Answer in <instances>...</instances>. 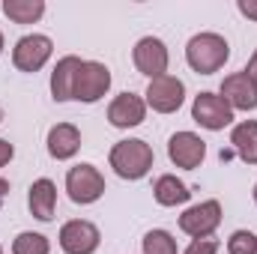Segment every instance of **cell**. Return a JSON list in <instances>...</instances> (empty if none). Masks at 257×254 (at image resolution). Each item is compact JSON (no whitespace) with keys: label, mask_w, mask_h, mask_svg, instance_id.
Listing matches in <instances>:
<instances>
[{"label":"cell","mask_w":257,"mask_h":254,"mask_svg":"<svg viewBox=\"0 0 257 254\" xmlns=\"http://www.w3.org/2000/svg\"><path fill=\"white\" fill-rule=\"evenodd\" d=\"M153 162H156V153H153V147H150L147 141H141V138H126V141L114 144V147H111V156H108V165L114 168V174H117L120 180H128V183L144 180V177L150 174Z\"/></svg>","instance_id":"6da1fadb"},{"label":"cell","mask_w":257,"mask_h":254,"mask_svg":"<svg viewBox=\"0 0 257 254\" xmlns=\"http://www.w3.org/2000/svg\"><path fill=\"white\" fill-rule=\"evenodd\" d=\"M230 60V45L221 33H194L186 45V63L192 66L197 75H212Z\"/></svg>","instance_id":"7a4b0ae2"},{"label":"cell","mask_w":257,"mask_h":254,"mask_svg":"<svg viewBox=\"0 0 257 254\" xmlns=\"http://www.w3.org/2000/svg\"><path fill=\"white\" fill-rule=\"evenodd\" d=\"M66 191H69V200L72 203H81V206L96 203L105 194V177L99 174L96 165H87V162L84 165H75L66 174Z\"/></svg>","instance_id":"3957f363"},{"label":"cell","mask_w":257,"mask_h":254,"mask_svg":"<svg viewBox=\"0 0 257 254\" xmlns=\"http://www.w3.org/2000/svg\"><path fill=\"white\" fill-rule=\"evenodd\" d=\"M108 90H111V69L105 63H99V60H84L81 69H78V78H75L72 99L75 102H84V105H93Z\"/></svg>","instance_id":"277c9868"},{"label":"cell","mask_w":257,"mask_h":254,"mask_svg":"<svg viewBox=\"0 0 257 254\" xmlns=\"http://www.w3.org/2000/svg\"><path fill=\"white\" fill-rule=\"evenodd\" d=\"M147 108H153L156 114H174L183 108L186 102V84L177 78V75H162V78H153L147 93Z\"/></svg>","instance_id":"5b68a950"},{"label":"cell","mask_w":257,"mask_h":254,"mask_svg":"<svg viewBox=\"0 0 257 254\" xmlns=\"http://www.w3.org/2000/svg\"><path fill=\"white\" fill-rule=\"evenodd\" d=\"M192 120L197 126L209 129V132H221V129H227L233 123V108L218 93L203 90V93L194 96V102H192Z\"/></svg>","instance_id":"8992f818"},{"label":"cell","mask_w":257,"mask_h":254,"mask_svg":"<svg viewBox=\"0 0 257 254\" xmlns=\"http://www.w3.org/2000/svg\"><path fill=\"white\" fill-rule=\"evenodd\" d=\"M54 54V42L45 33H27L15 42L12 48V63L18 72H39L42 66L51 60Z\"/></svg>","instance_id":"52a82bcc"},{"label":"cell","mask_w":257,"mask_h":254,"mask_svg":"<svg viewBox=\"0 0 257 254\" xmlns=\"http://www.w3.org/2000/svg\"><path fill=\"white\" fill-rule=\"evenodd\" d=\"M218 224H221V203L218 200H200L180 215V230L189 233L192 239L212 236L218 230Z\"/></svg>","instance_id":"ba28073f"},{"label":"cell","mask_w":257,"mask_h":254,"mask_svg":"<svg viewBox=\"0 0 257 254\" xmlns=\"http://www.w3.org/2000/svg\"><path fill=\"white\" fill-rule=\"evenodd\" d=\"M132 60H135V69H138L141 75H147V78L153 81V78L168 75L171 54H168V45H165L159 36H144V39L135 42Z\"/></svg>","instance_id":"9c48e42d"},{"label":"cell","mask_w":257,"mask_h":254,"mask_svg":"<svg viewBox=\"0 0 257 254\" xmlns=\"http://www.w3.org/2000/svg\"><path fill=\"white\" fill-rule=\"evenodd\" d=\"M102 242V233L87 218H72L60 227V248L66 254H93Z\"/></svg>","instance_id":"30bf717a"},{"label":"cell","mask_w":257,"mask_h":254,"mask_svg":"<svg viewBox=\"0 0 257 254\" xmlns=\"http://www.w3.org/2000/svg\"><path fill=\"white\" fill-rule=\"evenodd\" d=\"M168 159L183 171H194L206 159V141L194 132H177L168 141Z\"/></svg>","instance_id":"8fae6325"},{"label":"cell","mask_w":257,"mask_h":254,"mask_svg":"<svg viewBox=\"0 0 257 254\" xmlns=\"http://www.w3.org/2000/svg\"><path fill=\"white\" fill-rule=\"evenodd\" d=\"M233 111H254L257 108V84L245 72H233L221 81V93H218Z\"/></svg>","instance_id":"7c38bea8"},{"label":"cell","mask_w":257,"mask_h":254,"mask_svg":"<svg viewBox=\"0 0 257 254\" xmlns=\"http://www.w3.org/2000/svg\"><path fill=\"white\" fill-rule=\"evenodd\" d=\"M147 117V102L138 93H120L108 105V123L114 129H135Z\"/></svg>","instance_id":"4fadbf2b"},{"label":"cell","mask_w":257,"mask_h":254,"mask_svg":"<svg viewBox=\"0 0 257 254\" xmlns=\"http://www.w3.org/2000/svg\"><path fill=\"white\" fill-rule=\"evenodd\" d=\"M81 57L75 54H66L57 60L54 72H51V96L54 102H69L72 93H75V78H78V69H81Z\"/></svg>","instance_id":"5bb4252c"},{"label":"cell","mask_w":257,"mask_h":254,"mask_svg":"<svg viewBox=\"0 0 257 254\" xmlns=\"http://www.w3.org/2000/svg\"><path fill=\"white\" fill-rule=\"evenodd\" d=\"M27 206H30L33 218L51 221V218H54V209H57V186H54L48 177L36 180V183L30 186V191H27Z\"/></svg>","instance_id":"9a60e30c"},{"label":"cell","mask_w":257,"mask_h":254,"mask_svg":"<svg viewBox=\"0 0 257 254\" xmlns=\"http://www.w3.org/2000/svg\"><path fill=\"white\" fill-rule=\"evenodd\" d=\"M45 144H48L51 159L66 162V159H72L81 150V132H78V126H72V123H57V126L48 129V141Z\"/></svg>","instance_id":"2e32d148"},{"label":"cell","mask_w":257,"mask_h":254,"mask_svg":"<svg viewBox=\"0 0 257 254\" xmlns=\"http://www.w3.org/2000/svg\"><path fill=\"white\" fill-rule=\"evenodd\" d=\"M230 153L245 165H257V120H242L230 129Z\"/></svg>","instance_id":"e0dca14e"},{"label":"cell","mask_w":257,"mask_h":254,"mask_svg":"<svg viewBox=\"0 0 257 254\" xmlns=\"http://www.w3.org/2000/svg\"><path fill=\"white\" fill-rule=\"evenodd\" d=\"M153 197H156L159 206H180V203H186V200L192 197V189H189L180 177L165 174V177L156 180V186H153Z\"/></svg>","instance_id":"ac0fdd59"},{"label":"cell","mask_w":257,"mask_h":254,"mask_svg":"<svg viewBox=\"0 0 257 254\" xmlns=\"http://www.w3.org/2000/svg\"><path fill=\"white\" fill-rule=\"evenodd\" d=\"M0 9L15 24H36L45 15V0H3Z\"/></svg>","instance_id":"d6986e66"},{"label":"cell","mask_w":257,"mask_h":254,"mask_svg":"<svg viewBox=\"0 0 257 254\" xmlns=\"http://www.w3.org/2000/svg\"><path fill=\"white\" fill-rule=\"evenodd\" d=\"M12 254H51V242L42 233L24 230L12 239Z\"/></svg>","instance_id":"ffe728a7"},{"label":"cell","mask_w":257,"mask_h":254,"mask_svg":"<svg viewBox=\"0 0 257 254\" xmlns=\"http://www.w3.org/2000/svg\"><path fill=\"white\" fill-rule=\"evenodd\" d=\"M144 254H180V248L168 230H150L144 236Z\"/></svg>","instance_id":"44dd1931"},{"label":"cell","mask_w":257,"mask_h":254,"mask_svg":"<svg viewBox=\"0 0 257 254\" xmlns=\"http://www.w3.org/2000/svg\"><path fill=\"white\" fill-rule=\"evenodd\" d=\"M227 254H257V236L251 230H233L227 239Z\"/></svg>","instance_id":"7402d4cb"},{"label":"cell","mask_w":257,"mask_h":254,"mask_svg":"<svg viewBox=\"0 0 257 254\" xmlns=\"http://www.w3.org/2000/svg\"><path fill=\"white\" fill-rule=\"evenodd\" d=\"M183 254H218V242H215L212 236H206V239H192L189 248Z\"/></svg>","instance_id":"603a6c76"},{"label":"cell","mask_w":257,"mask_h":254,"mask_svg":"<svg viewBox=\"0 0 257 254\" xmlns=\"http://www.w3.org/2000/svg\"><path fill=\"white\" fill-rule=\"evenodd\" d=\"M236 9H239V15L257 21V0H236Z\"/></svg>","instance_id":"cb8c5ba5"},{"label":"cell","mask_w":257,"mask_h":254,"mask_svg":"<svg viewBox=\"0 0 257 254\" xmlns=\"http://www.w3.org/2000/svg\"><path fill=\"white\" fill-rule=\"evenodd\" d=\"M12 156H15V147H12L6 138H0V168H6V165L12 162Z\"/></svg>","instance_id":"d4e9b609"},{"label":"cell","mask_w":257,"mask_h":254,"mask_svg":"<svg viewBox=\"0 0 257 254\" xmlns=\"http://www.w3.org/2000/svg\"><path fill=\"white\" fill-rule=\"evenodd\" d=\"M242 72H245V75H248V78H251V81L257 84V51L251 54V57H248V66H245Z\"/></svg>","instance_id":"484cf974"},{"label":"cell","mask_w":257,"mask_h":254,"mask_svg":"<svg viewBox=\"0 0 257 254\" xmlns=\"http://www.w3.org/2000/svg\"><path fill=\"white\" fill-rule=\"evenodd\" d=\"M6 194H9V180L0 177V206H3V200H6Z\"/></svg>","instance_id":"4316f807"},{"label":"cell","mask_w":257,"mask_h":254,"mask_svg":"<svg viewBox=\"0 0 257 254\" xmlns=\"http://www.w3.org/2000/svg\"><path fill=\"white\" fill-rule=\"evenodd\" d=\"M3 45H6V42H3V33H0V54H3Z\"/></svg>","instance_id":"83f0119b"},{"label":"cell","mask_w":257,"mask_h":254,"mask_svg":"<svg viewBox=\"0 0 257 254\" xmlns=\"http://www.w3.org/2000/svg\"><path fill=\"white\" fill-rule=\"evenodd\" d=\"M251 194H254V203H257V183H254V191H251Z\"/></svg>","instance_id":"f1b7e54d"},{"label":"cell","mask_w":257,"mask_h":254,"mask_svg":"<svg viewBox=\"0 0 257 254\" xmlns=\"http://www.w3.org/2000/svg\"><path fill=\"white\" fill-rule=\"evenodd\" d=\"M0 120H3V111H0Z\"/></svg>","instance_id":"f546056e"},{"label":"cell","mask_w":257,"mask_h":254,"mask_svg":"<svg viewBox=\"0 0 257 254\" xmlns=\"http://www.w3.org/2000/svg\"><path fill=\"white\" fill-rule=\"evenodd\" d=\"M0 254H3V245H0Z\"/></svg>","instance_id":"4dcf8cb0"}]
</instances>
